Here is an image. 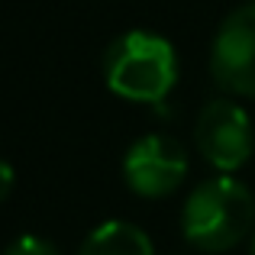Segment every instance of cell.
I'll return each instance as SVG.
<instances>
[{"label":"cell","instance_id":"obj_1","mask_svg":"<svg viewBox=\"0 0 255 255\" xmlns=\"http://www.w3.org/2000/svg\"><path fill=\"white\" fill-rule=\"evenodd\" d=\"M255 230V197L243 181L220 174L207 178L184 197L181 233L197 252H230Z\"/></svg>","mask_w":255,"mask_h":255},{"label":"cell","instance_id":"obj_2","mask_svg":"<svg viewBox=\"0 0 255 255\" xmlns=\"http://www.w3.org/2000/svg\"><path fill=\"white\" fill-rule=\"evenodd\" d=\"M104 81L117 97L132 104H165L178 81V55L165 36L129 29L104 52Z\"/></svg>","mask_w":255,"mask_h":255},{"label":"cell","instance_id":"obj_3","mask_svg":"<svg viewBox=\"0 0 255 255\" xmlns=\"http://www.w3.org/2000/svg\"><path fill=\"white\" fill-rule=\"evenodd\" d=\"M194 145L204 162L220 174L239 171L255 152V129L249 113L230 97L207 100L194 120Z\"/></svg>","mask_w":255,"mask_h":255},{"label":"cell","instance_id":"obj_4","mask_svg":"<svg viewBox=\"0 0 255 255\" xmlns=\"http://www.w3.org/2000/svg\"><path fill=\"white\" fill-rule=\"evenodd\" d=\"M210 75L220 91L255 100V0L226 13L210 45Z\"/></svg>","mask_w":255,"mask_h":255},{"label":"cell","instance_id":"obj_5","mask_svg":"<svg viewBox=\"0 0 255 255\" xmlns=\"http://www.w3.org/2000/svg\"><path fill=\"white\" fill-rule=\"evenodd\" d=\"M187 174V152L168 132H149L136 139L123 155V181L145 200L168 197Z\"/></svg>","mask_w":255,"mask_h":255},{"label":"cell","instance_id":"obj_6","mask_svg":"<svg viewBox=\"0 0 255 255\" xmlns=\"http://www.w3.org/2000/svg\"><path fill=\"white\" fill-rule=\"evenodd\" d=\"M78 255H155L149 233L129 220H107L94 226Z\"/></svg>","mask_w":255,"mask_h":255},{"label":"cell","instance_id":"obj_7","mask_svg":"<svg viewBox=\"0 0 255 255\" xmlns=\"http://www.w3.org/2000/svg\"><path fill=\"white\" fill-rule=\"evenodd\" d=\"M3 255H62V252H58L55 243H49V239L32 236V233H23V236H16L10 246H6Z\"/></svg>","mask_w":255,"mask_h":255},{"label":"cell","instance_id":"obj_8","mask_svg":"<svg viewBox=\"0 0 255 255\" xmlns=\"http://www.w3.org/2000/svg\"><path fill=\"white\" fill-rule=\"evenodd\" d=\"M13 184H16V171H13L10 162L0 158V200H6L13 194Z\"/></svg>","mask_w":255,"mask_h":255},{"label":"cell","instance_id":"obj_9","mask_svg":"<svg viewBox=\"0 0 255 255\" xmlns=\"http://www.w3.org/2000/svg\"><path fill=\"white\" fill-rule=\"evenodd\" d=\"M249 255H255V230H252V236H249Z\"/></svg>","mask_w":255,"mask_h":255}]
</instances>
